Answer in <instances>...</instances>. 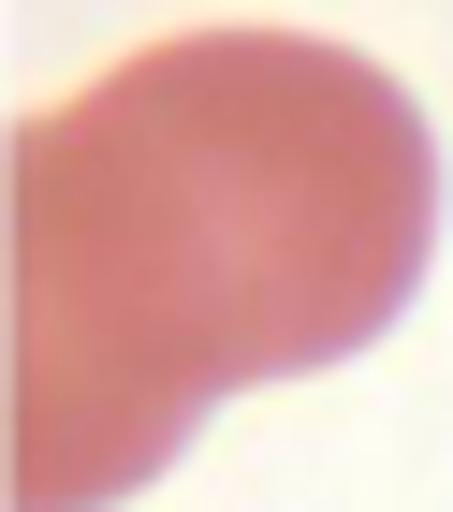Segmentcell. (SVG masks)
<instances>
[{
	"mask_svg": "<svg viewBox=\"0 0 453 512\" xmlns=\"http://www.w3.org/2000/svg\"><path fill=\"white\" fill-rule=\"evenodd\" d=\"M439 132L337 30H161L0 147V498L117 512L220 395L395 337Z\"/></svg>",
	"mask_w": 453,
	"mask_h": 512,
	"instance_id": "obj_1",
	"label": "cell"
}]
</instances>
